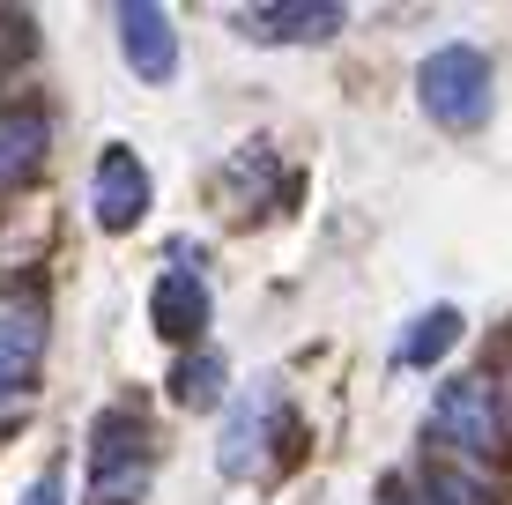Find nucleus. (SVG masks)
Segmentation results:
<instances>
[{
    "mask_svg": "<svg viewBox=\"0 0 512 505\" xmlns=\"http://www.w3.org/2000/svg\"><path fill=\"white\" fill-rule=\"evenodd\" d=\"M453 342H461V312H453V305H423L416 320L401 327V342H394V364H401V372H431V364L446 357Z\"/></svg>",
    "mask_w": 512,
    "mask_h": 505,
    "instance_id": "nucleus-12",
    "label": "nucleus"
},
{
    "mask_svg": "<svg viewBox=\"0 0 512 505\" xmlns=\"http://www.w3.org/2000/svg\"><path fill=\"white\" fill-rule=\"evenodd\" d=\"M349 23V8L334 0H275V8H238V30L253 45H320Z\"/></svg>",
    "mask_w": 512,
    "mask_h": 505,
    "instance_id": "nucleus-8",
    "label": "nucleus"
},
{
    "mask_svg": "<svg viewBox=\"0 0 512 505\" xmlns=\"http://www.w3.org/2000/svg\"><path fill=\"white\" fill-rule=\"evenodd\" d=\"M149 424L134 409H104L90 424V505H141L149 491Z\"/></svg>",
    "mask_w": 512,
    "mask_h": 505,
    "instance_id": "nucleus-3",
    "label": "nucleus"
},
{
    "mask_svg": "<svg viewBox=\"0 0 512 505\" xmlns=\"http://www.w3.org/2000/svg\"><path fill=\"white\" fill-rule=\"evenodd\" d=\"M38 364H45V312L30 298L23 305H0V409L30 394Z\"/></svg>",
    "mask_w": 512,
    "mask_h": 505,
    "instance_id": "nucleus-9",
    "label": "nucleus"
},
{
    "mask_svg": "<svg viewBox=\"0 0 512 505\" xmlns=\"http://www.w3.org/2000/svg\"><path fill=\"white\" fill-rule=\"evenodd\" d=\"M45 149H52V119L38 104H0V194L38 179Z\"/></svg>",
    "mask_w": 512,
    "mask_h": 505,
    "instance_id": "nucleus-11",
    "label": "nucleus"
},
{
    "mask_svg": "<svg viewBox=\"0 0 512 505\" xmlns=\"http://www.w3.org/2000/svg\"><path fill=\"white\" fill-rule=\"evenodd\" d=\"M282 431V394L260 379V387H245L231 416H223V446H216V468L223 476H253L260 461H268V439Z\"/></svg>",
    "mask_w": 512,
    "mask_h": 505,
    "instance_id": "nucleus-5",
    "label": "nucleus"
},
{
    "mask_svg": "<svg viewBox=\"0 0 512 505\" xmlns=\"http://www.w3.org/2000/svg\"><path fill=\"white\" fill-rule=\"evenodd\" d=\"M512 439V416L498 409L490 379H446L431 402V446H453V461H498Z\"/></svg>",
    "mask_w": 512,
    "mask_h": 505,
    "instance_id": "nucleus-2",
    "label": "nucleus"
},
{
    "mask_svg": "<svg viewBox=\"0 0 512 505\" xmlns=\"http://www.w3.org/2000/svg\"><path fill=\"white\" fill-rule=\"evenodd\" d=\"M23 505H67V483H60V468H45V476L23 491Z\"/></svg>",
    "mask_w": 512,
    "mask_h": 505,
    "instance_id": "nucleus-14",
    "label": "nucleus"
},
{
    "mask_svg": "<svg viewBox=\"0 0 512 505\" xmlns=\"http://www.w3.org/2000/svg\"><path fill=\"white\" fill-rule=\"evenodd\" d=\"M416 104H423L446 134H475V127H483L490 104H498V82H490L483 45H438V52H423V67H416Z\"/></svg>",
    "mask_w": 512,
    "mask_h": 505,
    "instance_id": "nucleus-1",
    "label": "nucleus"
},
{
    "mask_svg": "<svg viewBox=\"0 0 512 505\" xmlns=\"http://www.w3.org/2000/svg\"><path fill=\"white\" fill-rule=\"evenodd\" d=\"M379 505H498V491H490V483L475 476L468 461L431 454V461H416L409 476L386 483V498H379Z\"/></svg>",
    "mask_w": 512,
    "mask_h": 505,
    "instance_id": "nucleus-6",
    "label": "nucleus"
},
{
    "mask_svg": "<svg viewBox=\"0 0 512 505\" xmlns=\"http://www.w3.org/2000/svg\"><path fill=\"white\" fill-rule=\"evenodd\" d=\"M112 23H119V52H127V67L141 82H171V75H179V30H171L164 8H149V0H119Z\"/></svg>",
    "mask_w": 512,
    "mask_h": 505,
    "instance_id": "nucleus-7",
    "label": "nucleus"
},
{
    "mask_svg": "<svg viewBox=\"0 0 512 505\" xmlns=\"http://www.w3.org/2000/svg\"><path fill=\"white\" fill-rule=\"evenodd\" d=\"M149 320H156V335H164V342L193 350L201 327H208V283L193 268H164V275H156V290H149Z\"/></svg>",
    "mask_w": 512,
    "mask_h": 505,
    "instance_id": "nucleus-10",
    "label": "nucleus"
},
{
    "mask_svg": "<svg viewBox=\"0 0 512 505\" xmlns=\"http://www.w3.org/2000/svg\"><path fill=\"white\" fill-rule=\"evenodd\" d=\"M149 164L127 149V142H104L97 149V171H90V216H97V231H112V238H127L141 216H149Z\"/></svg>",
    "mask_w": 512,
    "mask_h": 505,
    "instance_id": "nucleus-4",
    "label": "nucleus"
},
{
    "mask_svg": "<svg viewBox=\"0 0 512 505\" xmlns=\"http://www.w3.org/2000/svg\"><path fill=\"white\" fill-rule=\"evenodd\" d=\"M171 402L179 409H216L223 402V357L216 350H186L171 364Z\"/></svg>",
    "mask_w": 512,
    "mask_h": 505,
    "instance_id": "nucleus-13",
    "label": "nucleus"
}]
</instances>
